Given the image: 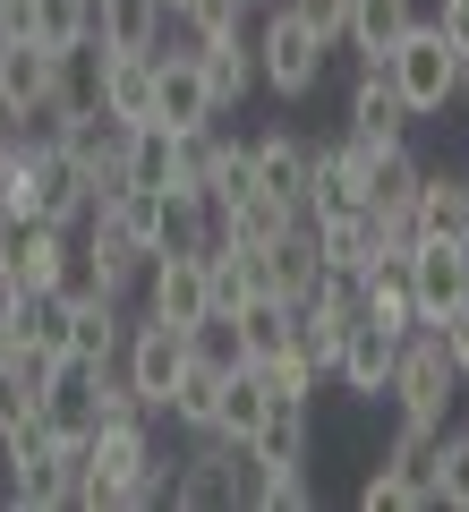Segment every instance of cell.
<instances>
[{
  "label": "cell",
  "mask_w": 469,
  "mask_h": 512,
  "mask_svg": "<svg viewBox=\"0 0 469 512\" xmlns=\"http://www.w3.org/2000/svg\"><path fill=\"white\" fill-rule=\"evenodd\" d=\"M248 487H256L248 444H231L222 427H188V461L171 470V504H180V512H205V504H248Z\"/></svg>",
  "instance_id": "obj_1"
},
{
  "label": "cell",
  "mask_w": 469,
  "mask_h": 512,
  "mask_svg": "<svg viewBox=\"0 0 469 512\" xmlns=\"http://www.w3.org/2000/svg\"><path fill=\"white\" fill-rule=\"evenodd\" d=\"M18 214H35V222H52V231H77V222L94 214V180L69 163V154L52 146V137H26V171H18Z\"/></svg>",
  "instance_id": "obj_2"
},
{
  "label": "cell",
  "mask_w": 469,
  "mask_h": 512,
  "mask_svg": "<svg viewBox=\"0 0 469 512\" xmlns=\"http://www.w3.org/2000/svg\"><path fill=\"white\" fill-rule=\"evenodd\" d=\"M325 52H333V43L316 35V26H307L290 0L273 9L265 26H256V77H265L282 103H307V94H316V77H325Z\"/></svg>",
  "instance_id": "obj_3"
},
{
  "label": "cell",
  "mask_w": 469,
  "mask_h": 512,
  "mask_svg": "<svg viewBox=\"0 0 469 512\" xmlns=\"http://www.w3.org/2000/svg\"><path fill=\"white\" fill-rule=\"evenodd\" d=\"M384 393H393V410L410 427H444L452 419V393H461V367H452L444 342L418 325V333H401V359H393V384H384Z\"/></svg>",
  "instance_id": "obj_4"
},
{
  "label": "cell",
  "mask_w": 469,
  "mask_h": 512,
  "mask_svg": "<svg viewBox=\"0 0 469 512\" xmlns=\"http://www.w3.org/2000/svg\"><path fill=\"white\" fill-rule=\"evenodd\" d=\"M384 77H393V94L410 103V120L444 111L452 94H461V86H452V35H444L435 18H418L410 35H401L393 52H384Z\"/></svg>",
  "instance_id": "obj_5"
},
{
  "label": "cell",
  "mask_w": 469,
  "mask_h": 512,
  "mask_svg": "<svg viewBox=\"0 0 469 512\" xmlns=\"http://www.w3.org/2000/svg\"><path fill=\"white\" fill-rule=\"evenodd\" d=\"M145 308L137 316H154V325H197V316H214V282H205V256L197 248H163V256H145Z\"/></svg>",
  "instance_id": "obj_6"
},
{
  "label": "cell",
  "mask_w": 469,
  "mask_h": 512,
  "mask_svg": "<svg viewBox=\"0 0 469 512\" xmlns=\"http://www.w3.org/2000/svg\"><path fill=\"white\" fill-rule=\"evenodd\" d=\"M180 367H188V333L180 325H154V316H128V342H120V376L145 393V410L163 419V402H171V384H180Z\"/></svg>",
  "instance_id": "obj_7"
},
{
  "label": "cell",
  "mask_w": 469,
  "mask_h": 512,
  "mask_svg": "<svg viewBox=\"0 0 469 512\" xmlns=\"http://www.w3.org/2000/svg\"><path fill=\"white\" fill-rule=\"evenodd\" d=\"M43 427H52L60 444H86L94 427H103V367H86V359L60 350V359L43 367Z\"/></svg>",
  "instance_id": "obj_8"
},
{
  "label": "cell",
  "mask_w": 469,
  "mask_h": 512,
  "mask_svg": "<svg viewBox=\"0 0 469 512\" xmlns=\"http://www.w3.org/2000/svg\"><path fill=\"white\" fill-rule=\"evenodd\" d=\"M214 86H205L197 52H154V128L188 137V128H214Z\"/></svg>",
  "instance_id": "obj_9"
},
{
  "label": "cell",
  "mask_w": 469,
  "mask_h": 512,
  "mask_svg": "<svg viewBox=\"0 0 469 512\" xmlns=\"http://www.w3.org/2000/svg\"><path fill=\"white\" fill-rule=\"evenodd\" d=\"M418 180H427V163L410 154V137H393V146H359V205L367 214H410L418 205Z\"/></svg>",
  "instance_id": "obj_10"
},
{
  "label": "cell",
  "mask_w": 469,
  "mask_h": 512,
  "mask_svg": "<svg viewBox=\"0 0 469 512\" xmlns=\"http://www.w3.org/2000/svg\"><path fill=\"white\" fill-rule=\"evenodd\" d=\"M299 214H307V222H342V214H367V205H359V137H333V146H316Z\"/></svg>",
  "instance_id": "obj_11"
},
{
  "label": "cell",
  "mask_w": 469,
  "mask_h": 512,
  "mask_svg": "<svg viewBox=\"0 0 469 512\" xmlns=\"http://www.w3.org/2000/svg\"><path fill=\"white\" fill-rule=\"evenodd\" d=\"M94 94H103V111L120 128L154 120V52H103L94 43Z\"/></svg>",
  "instance_id": "obj_12"
},
{
  "label": "cell",
  "mask_w": 469,
  "mask_h": 512,
  "mask_svg": "<svg viewBox=\"0 0 469 512\" xmlns=\"http://www.w3.org/2000/svg\"><path fill=\"white\" fill-rule=\"evenodd\" d=\"M52 69H60V52H43V43H0V120L9 128H35Z\"/></svg>",
  "instance_id": "obj_13"
},
{
  "label": "cell",
  "mask_w": 469,
  "mask_h": 512,
  "mask_svg": "<svg viewBox=\"0 0 469 512\" xmlns=\"http://www.w3.org/2000/svg\"><path fill=\"white\" fill-rule=\"evenodd\" d=\"M350 137L359 146H393V137H410V103L393 94V77H384V60H359V86H350Z\"/></svg>",
  "instance_id": "obj_14"
},
{
  "label": "cell",
  "mask_w": 469,
  "mask_h": 512,
  "mask_svg": "<svg viewBox=\"0 0 469 512\" xmlns=\"http://www.w3.org/2000/svg\"><path fill=\"white\" fill-rule=\"evenodd\" d=\"M307 402L299 393H273L265 402V419H256V436H248V461H256V478L265 470H307Z\"/></svg>",
  "instance_id": "obj_15"
},
{
  "label": "cell",
  "mask_w": 469,
  "mask_h": 512,
  "mask_svg": "<svg viewBox=\"0 0 469 512\" xmlns=\"http://www.w3.org/2000/svg\"><path fill=\"white\" fill-rule=\"evenodd\" d=\"M307 163H316V146H307L299 128H265V137L248 146L256 188H265V197H282V205H299V197H307Z\"/></svg>",
  "instance_id": "obj_16"
},
{
  "label": "cell",
  "mask_w": 469,
  "mask_h": 512,
  "mask_svg": "<svg viewBox=\"0 0 469 512\" xmlns=\"http://www.w3.org/2000/svg\"><path fill=\"white\" fill-rule=\"evenodd\" d=\"M77 256L94 265V282H103L111 299H128V291L145 282V248H137V239H128L111 214H86V239H77Z\"/></svg>",
  "instance_id": "obj_17"
},
{
  "label": "cell",
  "mask_w": 469,
  "mask_h": 512,
  "mask_svg": "<svg viewBox=\"0 0 469 512\" xmlns=\"http://www.w3.org/2000/svg\"><path fill=\"white\" fill-rule=\"evenodd\" d=\"M393 359H401V333H393V325H350V342H342V359H333V376H342V393L376 402L384 384H393Z\"/></svg>",
  "instance_id": "obj_18"
},
{
  "label": "cell",
  "mask_w": 469,
  "mask_h": 512,
  "mask_svg": "<svg viewBox=\"0 0 469 512\" xmlns=\"http://www.w3.org/2000/svg\"><path fill=\"white\" fill-rule=\"evenodd\" d=\"M120 342H128V299H77L69 308V359L86 367H120Z\"/></svg>",
  "instance_id": "obj_19"
},
{
  "label": "cell",
  "mask_w": 469,
  "mask_h": 512,
  "mask_svg": "<svg viewBox=\"0 0 469 512\" xmlns=\"http://www.w3.org/2000/svg\"><path fill=\"white\" fill-rule=\"evenodd\" d=\"M316 282H325V256H316V239H307V222H299V231H282V239H265V291L273 299L307 308Z\"/></svg>",
  "instance_id": "obj_20"
},
{
  "label": "cell",
  "mask_w": 469,
  "mask_h": 512,
  "mask_svg": "<svg viewBox=\"0 0 469 512\" xmlns=\"http://www.w3.org/2000/svg\"><path fill=\"white\" fill-rule=\"evenodd\" d=\"M410 299H418V325L461 299V239H418L410 248Z\"/></svg>",
  "instance_id": "obj_21"
},
{
  "label": "cell",
  "mask_w": 469,
  "mask_h": 512,
  "mask_svg": "<svg viewBox=\"0 0 469 512\" xmlns=\"http://www.w3.org/2000/svg\"><path fill=\"white\" fill-rule=\"evenodd\" d=\"M410 222H418V239H469V171H427Z\"/></svg>",
  "instance_id": "obj_22"
},
{
  "label": "cell",
  "mask_w": 469,
  "mask_h": 512,
  "mask_svg": "<svg viewBox=\"0 0 469 512\" xmlns=\"http://www.w3.org/2000/svg\"><path fill=\"white\" fill-rule=\"evenodd\" d=\"M418 26V0H350V26H342V52L359 60H384L401 35Z\"/></svg>",
  "instance_id": "obj_23"
},
{
  "label": "cell",
  "mask_w": 469,
  "mask_h": 512,
  "mask_svg": "<svg viewBox=\"0 0 469 512\" xmlns=\"http://www.w3.org/2000/svg\"><path fill=\"white\" fill-rule=\"evenodd\" d=\"M163 35H171L163 0H103V26H94L103 52H163Z\"/></svg>",
  "instance_id": "obj_24"
},
{
  "label": "cell",
  "mask_w": 469,
  "mask_h": 512,
  "mask_svg": "<svg viewBox=\"0 0 469 512\" xmlns=\"http://www.w3.org/2000/svg\"><path fill=\"white\" fill-rule=\"evenodd\" d=\"M188 52H197V69H205V86H214L222 111L256 86V43L248 35H214V43H188Z\"/></svg>",
  "instance_id": "obj_25"
},
{
  "label": "cell",
  "mask_w": 469,
  "mask_h": 512,
  "mask_svg": "<svg viewBox=\"0 0 469 512\" xmlns=\"http://www.w3.org/2000/svg\"><path fill=\"white\" fill-rule=\"evenodd\" d=\"M307 222V214H299ZM316 256H325V274H367V256H376V214H342V222H307Z\"/></svg>",
  "instance_id": "obj_26"
},
{
  "label": "cell",
  "mask_w": 469,
  "mask_h": 512,
  "mask_svg": "<svg viewBox=\"0 0 469 512\" xmlns=\"http://www.w3.org/2000/svg\"><path fill=\"white\" fill-rule=\"evenodd\" d=\"M171 128H154V120H137V128H120V188H171Z\"/></svg>",
  "instance_id": "obj_27"
},
{
  "label": "cell",
  "mask_w": 469,
  "mask_h": 512,
  "mask_svg": "<svg viewBox=\"0 0 469 512\" xmlns=\"http://www.w3.org/2000/svg\"><path fill=\"white\" fill-rule=\"evenodd\" d=\"M231 325H239V350H248V367H265L273 350L290 342V299H273V291H248L231 308Z\"/></svg>",
  "instance_id": "obj_28"
},
{
  "label": "cell",
  "mask_w": 469,
  "mask_h": 512,
  "mask_svg": "<svg viewBox=\"0 0 469 512\" xmlns=\"http://www.w3.org/2000/svg\"><path fill=\"white\" fill-rule=\"evenodd\" d=\"M222 239H248V248H265V239H282V231H299V205H282V197H265V188H248L239 205H222Z\"/></svg>",
  "instance_id": "obj_29"
},
{
  "label": "cell",
  "mask_w": 469,
  "mask_h": 512,
  "mask_svg": "<svg viewBox=\"0 0 469 512\" xmlns=\"http://www.w3.org/2000/svg\"><path fill=\"white\" fill-rule=\"evenodd\" d=\"M359 504L367 512H435V478L427 470H401V461H376L367 487H359Z\"/></svg>",
  "instance_id": "obj_30"
},
{
  "label": "cell",
  "mask_w": 469,
  "mask_h": 512,
  "mask_svg": "<svg viewBox=\"0 0 469 512\" xmlns=\"http://www.w3.org/2000/svg\"><path fill=\"white\" fill-rule=\"evenodd\" d=\"M265 402H273L265 367H231V376H222V410H214V427H222L231 444H248L256 419H265Z\"/></svg>",
  "instance_id": "obj_31"
},
{
  "label": "cell",
  "mask_w": 469,
  "mask_h": 512,
  "mask_svg": "<svg viewBox=\"0 0 469 512\" xmlns=\"http://www.w3.org/2000/svg\"><path fill=\"white\" fill-rule=\"evenodd\" d=\"M222 376H231V367L188 359L180 384H171V402H163V419H171V427H214V410H222Z\"/></svg>",
  "instance_id": "obj_32"
},
{
  "label": "cell",
  "mask_w": 469,
  "mask_h": 512,
  "mask_svg": "<svg viewBox=\"0 0 469 512\" xmlns=\"http://www.w3.org/2000/svg\"><path fill=\"white\" fill-rule=\"evenodd\" d=\"M94 26H103V0H35L43 52H77V43H94Z\"/></svg>",
  "instance_id": "obj_33"
},
{
  "label": "cell",
  "mask_w": 469,
  "mask_h": 512,
  "mask_svg": "<svg viewBox=\"0 0 469 512\" xmlns=\"http://www.w3.org/2000/svg\"><path fill=\"white\" fill-rule=\"evenodd\" d=\"M435 504L469 512V427H444L435 436Z\"/></svg>",
  "instance_id": "obj_34"
},
{
  "label": "cell",
  "mask_w": 469,
  "mask_h": 512,
  "mask_svg": "<svg viewBox=\"0 0 469 512\" xmlns=\"http://www.w3.org/2000/svg\"><path fill=\"white\" fill-rule=\"evenodd\" d=\"M35 410H43V384L26 376L18 359H0V436H9L18 419H35Z\"/></svg>",
  "instance_id": "obj_35"
},
{
  "label": "cell",
  "mask_w": 469,
  "mask_h": 512,
  "mask_svg": "<svg viewBox=\"0 0 469 512\" xmlns=\"http://www.w3.org/2000/svg\"><path fill=\"white\" fill-rule=\"evenodd\" d=\"M427 333H435V342H444V359L461 367V384H469V299H452L444 316H427Z\"/></svg>",
  "instance_id": "obj_36"
},
{
  "label": "cell",
  "mask_w": 469,
  "mask_h": 512,
  "mask_svg": "<svg viewBox=\"0 0 469 512\" xmlns=\"http://www.w3.org/2000/svg\"><path fill=\"white\" fill-rule=\"evenodd\" d=\"M290 9H299V18L316 26V35H325L333 52H342V26H350V0H290Z\"/></svg>",
  "instance_id": "obj_37"
},
{
  "label": "cell",
  "mask_w": 469,
  "mask_h": 512,
  "mask_svg": "<svg viewBox=\"0 0 469 512\" xmlns=\"http://www.w3.org/2000/svg\"><path fill=\"white\" fill-rule=\"evenodd\" d=\"M0 43H35V0H0Z\"/></svg>",
  "instance_id": "obj_38"
},
{
  "label": "cell",
  "mask_w": 469,
  "mask_h": 512,
  "mask_svg": "<svg viewBox=\"0 0 469 512\" xmlns=\"http://www.w3.org/2000/svg\"><path fill=\"white\" fill-rule=\"evenodd\" d=\"M435 26L444 35H469V0H435Z\"/></svg>",
  "instance_id": "obj_39"
},
{
  "label": "cell",
  "mask_w": 469,
  "mask_h": 512,
  "mask_svg": "<svg viewBox=\"0 0 469 512\" xmlns=\"http://www.w3.org/2000/svg\"><path fill=\"white\" fill-rule=\"evenodd\" d=\"M461 299H469V239H461Z\"/></svg>",
  "instance_id": "obj_40"
},
{
  "label": "cell",
  "mask_w": 469,
  "mask_h": 512,
  "mask_svg": "<svg viewBox=\"0 0 469 512\" xmlns=\"http://www.w3.org/2000/svg\"><path fill=\"white\" fill-rule=\"evenodd\" d=\"M163 9H171V18H180V9H188V0H163Z\"/></svg>",
  "instance_id": "obj_41"
},
{
  "label": "cell",
  "mask_w": 469,
  "mask_h": 512,
  "mask_svg": "<svg viewBox=\"0 0 469 512\" xmlns=\"http://www.w3.org/2000/svg\"><path fill=\"white\" fill-rule=\"evenodd\" d=\"M0 359H9V333H0Z\"/></svg>",
  "instance_id": "obj_42"
},
{
  "label": "cell",
  "mask_w": 469,
  "mask_h": 512,
  "mask_svg": "<svg viewBox=\"0 0 469 512\" xmlns=\"http://www.w3.org/2000/svg\"><path fill=\"white\" fill-rule=\"evenodd\" d=\"M0 504H9V487H0Z\"/></svg>",
  "instance_id": "obj_43"
},
{
  "label": "cell",
  "mask_w": 469,
  "mask_h": 512,
  "mask_svg": "<svg viewBox=\"0 0 469 512\" xmlns=\"http://www.w3.org/2000/svg\"><path fill=\"white\" fill-rule=\"evenodd\" d=\"M239 9H256V0H239Z\"/></svg>",
  "instance_id": "obj_44"
},
{
  "label": "cell",
  "mask_w": 469,
  "mask_h": 512,
  "mask_svg": "<svg viewBox=\"0 0 469 512\" xmlns=\"http://www.w3.org/2000/svg\"><path fill=\"white\" fill-rule=\"evenodd\" d=\"M0 128H9V120H0Z\"/></svg>",
  "instance_id": "obj_45"
}]
</instances>
